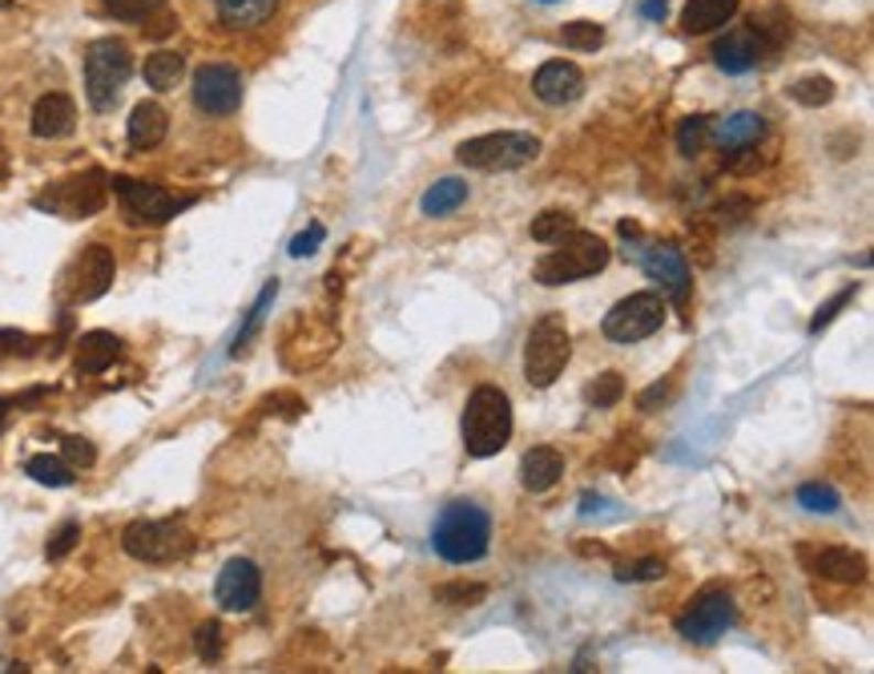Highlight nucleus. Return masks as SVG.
<instances>
[{"label": "nucleus", "mask_w": 874, "mask_h": 674, "mask_svg": "<svg viewBox=\"0 0 874 674\" xmlns=\"http://www.w3.org/2000/svg\"><path fill=\"white\" fill-rule=\"evenodd\" d=\"M492 545V517L488 509L476 505V501H452L443 505V513L432 525V549L452 561V566H467V561H479L488 554Z\"/></svg>", "instance_id": "obj_1"}, {"label": "nucleus", "mask_w": 874, "mask_h": 674, "mask_svg": "<svg viewBox=\"0 0 874 674\" xmlns=\"http://www.w3.org/2000/svg\"><path fill=\"white\" fill-rule=\"evenodd\" d=\"M460 432H464L467 457H479V461H484V457H496V452L512 440V400H508L500 388H492V384L476 388L467 396Z\"/></svg>", "instance_id": "obj_2"}, {"label": "nucleus", "mask_w": 874, "mask_h": 674, "mask_svg": "<svg viewBox=\"0 0 874 674\" xmlns=\"http://www.w3.org/2000/svg\"><path fill=\"white\" fill-rule=\"evenodd\" d=\"M560 247H552L544 259L537 263V279L540 287H564V283H581L589 275L605 271L608 267V243L593 231H569L564 238H557Z\"/></svg>", "instance_id": "obj_3"}, {"label": "nucleus", "mask_w": 874, "mask_h": 674, "mask_svg": "<svg viewBox=\"0 0 874 674\" xmlns=\"http://www.w3.org/2000/svg\"><path fill=\"white\" fill-rule=\"evenodd\" d=\"M572 360V340H569V328H564V315L557 311H548L532 323V332H528L525 343V379L532 388H548V384H557L560 372L569 367Z\"/></svg>", "instance_id": "obj_4"}, {"label": "nucleus", "mask_w": 874, "mask_h": 674, "mask_svg": "<svg viewBox=\"0 0 874 674\" xmlns=\"http://www.w3.org/2000/svg\"><path fill=\"white\" fill-rule=\"evenodd\" d=\"M133 73V57H129V45L106 36V41H94L89 53H85V94H89V106L97 114L114 109V101L121 97V85L129 82Z\"/></svg>", "instance_id": "obj_5"}, {"label": "nucleus", "mask_w": 874, "mask_h": 674, "mask_svg": "<svg viewBox=\"0 0 874 674\" xmlns=\"http://www.w3.org/2000/svg\"><path fill=\"white\" fill-rule=\"evenodd\" d=\"M455 158L467 170H520L540 158V138L520 130L484 133V138H472V142L460 146Z\"/></svg>", "instance_id": "obj_6"}, {"label": "nucleus", "mask_w": 874, "mask_h": 674, "mask_svg": "<svg viewBox=\"0 0 874 674\" xmlns=\"http://www.w3.org/2000/svg\"><path fill=\"white\" fill-rule=\"evenodd\" d=\"M121 545H126L129 557L138 561H150V566H162V561H177V557L190 554V529L182 521H133L121 533Z\"/></svg>", "instance_id": "obj_7"}, {"label": "nucleus", "mask_w": 874, "mask_h": 674, "mask_svg": "<svg viewBox=\"0 0 874 674\" xmlns=\"http://www.w3.org/2000/svg\"><path fill=\"white\" fill-rule=\"evenodd\" d=\"M114 190L121 199V211L133 218V223L145 226H162L170 223L174 214H182L186 206H194V194H174L165 186H153V182H138V178H114Z\"/></svg>", "instance_id": "obj_8"}, {"label": "nucleus", "mask_w": 874, "mask_h": 674, "mask_svg": "<svg viewBox=\"0 0 874 674\" xmlns=\"http://www.w3.org/2000/svg\"><path fill=\"white\" fill-rule=\"evenodd\" d=\"M665 323V299L657 291H637V296L621 299L617 308L608 311L601 332L613 343H641L654 332H661Z\"/></svg>", "instance_id": "obj_9"}, {"label": "nucleus", "mask_w": 874, "mask_h": 674, "mask_svg": "<svg viewBox=\"0 0 874 674\" xmlns=\"http://www.w3.org/2000/svg\"><path fill=\"white\" fill-rule=\"evenodd\" d=\"M737 622V606L725 590L701 593L698 602L689 606L686 614L677 618V634L686 642H698V646H710L725 634V630Z\"/></svg>", "instance_id": "obj_10"}, {"label": "nucleus", "mask_w": 874, "mask_h": 674, "mask_svg": "<svg viewBox=\"0 0 874 674\" xmlns=\"http://www.w3.org/2000/svg\"><path fill=\"white\" fill-rule=\"evenodd\" d=\"M41 211H53L61 218H89L106 206V174H85V178H65L57 186H48L36 199Z\"/></svg>", "instance_id": "obj_11"}, {"label": "nucleus", "mask_w": 874, "mask_h": 674, "mask_svg": "<svg viewBox=\"0 0 874 674\" xmlns=\"http://www.w3.org/2000/svg\"><path fill=\"white\" fill-rule=\"evenodd\" d=\"M117 275V263H114V250L94 243V247L82 250V259L73 263V271L65 275L69 283H65V299L69 303H94L109 291Z\"/></svg>", "instance_id": "obj_12"}, {"label": "nucleus", "mask_w": 874, "mask_h": 674, "mask_svg": "<svg viewBox=\"0 0 874 674\" xmlns=\"http://www.w3.org/2000/svg\"><path fill=\"white\" fill-rule=\"evenodd\" d=\"M194 106L211 118H226L242 106V73L234 65H202L194 73Z\"/></svg>", "instance_id": "obj_13"}, {"label": "nucleus", "mask_w": 874, "mask_h": 674, "mask_svg": "<svg viewBox=\"0 0 874 674\" xmlns=\"http://www.w3.org/2000/svg\"><path fill=\"white\" fill-rule=\"evenodd\" d=\"M214 598H218L222 610H230V614H246V610H255L258 598H262V574L250 557H230L226 566H222L218 581H214Z\"/></svg>", "instance_id": "obj_14"}, {"label": "nucleus", "mask_w": 874, "mask_h": 674, "mask_svg": "<svg viewBox=\"0 0 874 674\" xmlns=\"http://www.w3.org/2000/svg\"><path fill=\"white\" fill-rule=\"evenodd\" d=\"M798 557L810 574L827 581H842V586H859L866 578V557L842 545H798Z\"/></svg>", "instance_id": "obj_15"}, {"label": "nucleus", "mask_w": 874, "mask_h": 674, "mask_svg": "<svg viewBox=\"0 0 874 674\" xmlns=\"http://www.w3.org/2000/svg\"><path fill=\"white\" fill-rule=\"evenodd\" d=\"M633 259L641 263L645 275L661 287L665 296L677 299V303H686L689 299V263H686L681 250L669 247V243H661V247H649V250H633Z\"/></svg>", "instance_id": "obj_16"}, {"label": "nucleus", "mask_w": 874, "mask_h": 674, "mask_svg": "<svg viewBox=\"0 0 874 674\" xmlns=\"http://www.w3.org/2000/svg\"><path fill=\"white\" fill-rule=\"evenodd\" d=\"M769 49V41L762 36V29H734V33H725L717 45H713V61H717V69L722 73H749L754 65L762 61V53Z\"/></svg>", "instance_id": "obj_17"}, {"label": "nucleus", "mask_w": 874, "mask_h": 674, "mask_svg": "<svg viewBox=\"0 0 874 674\" xmlns=\"http://www.w3.org/2000/svg\"><path fill=\"white\" fill-rule=\"evenodd\" d=\"M532 94L544 101V106H569L584 94V73L572 65V61H544L532 77Z\"/></svg>", "instance_id": "obj_18"}, {"label": "nucleus", "mask_w": 874, "mask_h": 674, "mask_svg": "<svg viewBox=\"0 0 874 674\" xmlns=\"http://www.w3.org/2000/svg\"><path fill=\"white\" fill-rule=\"evenodd\" d=\"M73 126H77V109H73L69 94H45L33 106V133L36 138L53 142V138L73 133Z\"/></svg>", "instance_id": "obj_19"}, {"label": "nucleus", "mask_w": 874, "mask_h": 674, "mask_svg": "<svg viewBox=\"0 0 874 674\" xmlns=\"http://www.w3.org/2000/svg\"><path fill=\"white\" fill-rule=\"evenodd\" d=\"M560 477H564V457H560L557 449L540 445V449L525 452V461H520V485H525L528 493H548Z\"/></svg>", "instance_id": "obj_20"}, {"label": "nucleus", "mask_w": 874, "mask_h": 674, "mask_svg": "<svg viewBox=\"0 0 874 674\" xmlns=\"http://www.w3.org/2000/svg\"><path fill=\"white\" fill-rule=\"evenodd\" d=\"M165 130H170V118H165V109L158 101H141L133 106L129 114V150H153V146L162 142Z\"/></svg>", "instance_id": "obj_21"}, {"label": "nucleus", "mask_w": 874, "mask_h": 674, "mask_svg": "<svg viewBox=\"0 0 874 674\" xmlns=\"http://www.w3.org/2000/svg\"><path fill=\"white\" fill-rule=\"evenodd\" d=\"M710 133L722 150H746V146H754L762 133H766V121H762V114L742 109V114H730V118H722L717 126H710Z\"/></svg>", "instance_id": "obj_22"}, {"label": "nucleus", "mask_w": 874, "mask_h": 674, "mask_svg": "<svg viewBox=\"0 0 874 674\" xmlns=\"http://www.w3.org/2000/svg\"><path fill=\"white\" fill-rule=\"evenodd\" d=\"M742 0H689L686 12H681V24H686V33L701 36V33H713V29H722L725 21H734V12Z\"/></svg>", "instance_id": "obj_23"}, {"label": "nucleus", "mask_w": 874, "mask_h": 674, "mask_svg": "<svg viewBox=\"0 0 874 674\" xmlns=\"http://www.w3.org/2000/svg\"><path fill=\"white\" fill-rule=\"evenodd\" d=\"M117 352H121V340H117L114 332H89L77 343V360H73V364H77L82 376H97V372H106V367L114 364Z\"/></svg>", "instance_id": "obj_24"}, {"label": "nucleus", "mask_w": 874, "mask_h": 674, "mask_svg": "<svg viewBox=\"0 0 874 674\" xmlns=\"http://www.w3.org/2000/svg\"><path fill=\"white\" fill-rule=\"evenodd\" d=\"M279 0H218V17L226 29H258L270 21Z\"/></svg>", "instance_id": "obj_25"}, {"label": "nucleus", "mask_w": 874, "mask_h": 674, "mask_svg": "<svg viewBox=\"0 0 874 674\" xmlns=\"http://www.w3.org/2000/svg\"><path fill=\"white\" fill-rule=\"evenodd\" d=\"M145 85L150 89H158V94H165V89H174L177 82H182V73H186V61H182V53H170V49H158V53H150L145 57Z\"/></svg>", "instance_id": "obj_26"}, {"label": "nucleus", "mask_w": 874, "mask_h": 674, "mask_svg": "<svg viewBox=\"0 0 874 674\" xmlns=\"http://www.w3.org/2000/svg\"><path fill=\"white\" fill-rule=\"evenodd\" d=\"M464 199H467V182H460V178H440V182L423 194L420 211L432 214V218H440V214H452Z\"/></svg>", "instance_id": "obj_27"}, {"label": "nucleus", "mask_w": 874, "mask_h": 674, "mask_svg": "<svg viewBox=\"0 0 874 674\" xmlns=\"http://www.w3.org/2000/svg\"><path fill=\"white\" fill-rule=\"evenodd\" d=\"M24 473L33 477L36 485H48V489H65V485H73V477H77L65 457H48V452L33 457V461L24 464Z\"/></svg>", "instance_id": "obj_28"}, {"label": "nucleus", "mask_w": 874, "mask_h": 674, "mask_svg": "<svg viewBox=\"0 0 874 674\" xmlns=\"http://www.w3.org/2000/svg\"><path fill=\"white\" fill-rule=\"evenodd\" d=\"M560 41L569 49H576V53H596V49L605 45V29L596 21H572L560 29Z\"/></svg>", "instance_id": "obj_29"}, {"label": "nucleus", "mask_w": 874, "mask_h": 674, "mask_svg": "<svg viewBox=\"0 0 874 674\" xmlns=\"http://www.w3.org/2000/svg\"><path fill=\"white\" fill-rule=\"evenodd\" d=\"M569 231H576V214H569V211H544V214H537V223H532V238H537V243H557V238H564Z\"/></svg>", "instance_id": "obj_30"}, {"label": "nucleus", "mask_w": 874, "mask_h": 674, "mask_svg": "<svg viewBox=\"0 0 874 674\" xmlns=\"http://www.w3.org/2000/svg\"><path fill=\"white\" fill-rule=\"evenodd\" d=\"M274 296H279V283H267L262 287V296H258V303L250 308V315H246V323H242V332H238V340H234V352H242L246 347V340L262 328V320H267V308L274 303Z\"/></svg>", "instance_id": "obj_31"}, {"label": "nucleus", "mask_w": 874, "mask_h": 674, "mask_svg": "<svg viewBox=\"0 0 874 674\" xmlns=\"http://www.w3.org/2000/svg\"><path fill=\"white\" fill-rule=\"evenodd\" d=\"M798 505L802 509H810V513H839V505H842V498H839V489H830V485H802L798 489Z\"/></svg>", "instance_id": "obj_32"}, {"label": "nucleus", "mask_w": 874, "mask_h": 674, "mask_svg": "<svg viewBox=\"0 0 874 674\" xmlns=\"http://www.w3.org/2000/svg\"><path fill=\"white\" fill-rule=\"evenodd\" d=\"M790 94H794V101H798V106L818 109V106H827L830 97H834V82H830V77H806V82L794 85Z\"/></svg>", "instance_id": "obj_33"}, {"label": "nucleus", "mask_w": 874, "mask_h": 674, "mask_svg": "<svg viewBox=\"0 0 874 674\" xmlns=\"http://www.w3.org/2000/svg\"><path fill=\"white\" fill-rule=\"evenodd\" d=\"M705 138H710V118H686L681 130H677V150L686 158H693L705 150Z\"/></svg>", "instance_id": "obj_34"}, {"label": "nucleus", "mask_w": 874, "mask_h": 674, "mask_svg": "<svg viewBox=\"0 0 874 674\" xmlns=\"http://www.w3.org/2000/svg\"><path fill=\"white\" fill-rule=\"evenodd\" d=\"M589 404H596V408H613V404L625 396V379H621V372H605V376H596V384H589Z\"/></svg>", "instance_id": "obj_35"}, {"label": "nucleus", "mask_w": 874, "mask_h": 674, "mask_svg": "<svg viewBox=\"0 0 874 674\" xmlns=\"http://www.w3.org/2000/svg\"><path fill=\"white\" fill-rule=\"evenodd\" d=\"M194 646H198L202 663H218L222 659V627L218 622H202L198 634H194Z\"/></svg>", "instance_id": "obj_36"}, {"label": "nucleus", "mask_w": 874, "mask_h": 674, "mask_svg": "<svg viewBox=\"0 0 874 674\" xmlns=\"http://www.w3.org/2000/svg\"><path fill=\"white\" fill-rule=\"evenodd\" d=\"M435 598H440V602H452V606H476L488 598V590H484V586H464V581H455V586H440Z\"/></svg>", "instance_id": "obj_37"}, {"label": "nucleus", "mask_w": 874, "mask_h": 674, "mask_svg": "<svg viewBox=\"0 0 874 674\" xmlns=\"http://www.w3.org/2000/svg\"><path fill=\"white\" fill-rule=\"evenodd\" d=\"M61 457L73 464V469H89L97 461V449L85 437H65L61 440Z\"/></svg>", "instance_id": "obj_38"}, {"label": "nucleus", "mask_w": 874, "mask_h": 674, "mask_svg": "<svg viewBox=\"0 0 874 674\" xmlns=\"http://www.w3.org/2000/svg\"><path fill=\"white\" fill-rule=\"evenodd\" d=\"M617 578L621 581H657V578H665V561L661 557H641V561H633V566H621Z\"/></svg>", "instance_id": "obj_39"}, {"label": "nucleus", "mask_w": 874, "mask_h": 674, "mask_svg": "<svg viewBox=\"0 0 874 674\" xmlns=\"http://www.w3.org/2000/svg\"><path fill=\"white\" fill-rule=\"evenodd\" d=\"M165 0H106V9L114 17H126V21H141V17H150L153 9H162Z\"/></svg>", "instance_id": "obj_40"}, {"label": "nucleus", "mask_w": 874, "mask_h": 674, "mask_svg": "<svg viewBox=\"0 0 874 674\" xmlns=\"http://www.w3.org/2000/svg\"><path fill=\"white\" fill-rule=\"evenodd\" d=\"M854 296H859V287H846V291H839V296L830 299L827 308H818V315L810 320V335H818L822 328H827V323H834V315H839V311L846 308V303H851Z\"/></svg>", "instance_id": "obj_41"}, {"label": "nucleus", "mask_w": 874, "mask_h": 674, "mask_svg": "<svg viewBox=\"0 0 874 674\" xmlns=\"http://www.w3.org/2000/svg\"><path fill=\"white\" fill-rule=\"evenodd\" d=\"M323 238H327V226H323V223H311L303 231V235L291 238V259H306V255H315Z\"/></svg>", "instance_id": "obj_42"}, {"label": "nucleus", "mask_w": 874, "mask_h": 674, "mask_svg": "<svg viewBox=\"0 0 874 674\" xmlns=\"http://www.w3.org/2000/svg\"><path fill=\"white\" fill-rule=\"evenodd\" d=\"M77 537H82V529H77L73 521H69V525H61V529L53 533V542L45 545V557H48V561H61V557H65L73 545H77Z\"/></svg>", "instance_id": "obj_43"}, {"label": "nucleus", "mask_w": 874, "mask_h": 674, "mask_svg": "<svg viewBox=\"0 0 874 674\" xmlns=\"http://www.w3.org/2000/svg\"><path fill=\"white\" fill-rule=\"evenodd\" d=\"M21 343H24V335H17V332H0V355H4V352H17Z\"/></svg>", "instance_id": "obj_44"}, {"label": "nucleus", "mask_w": 874, "mask_h": 674, "mask_svg": "<svg viewBox=\"0 0 874 674\" xmlns=\"http://www.w3.org/2000/svg\"><path fill=\"white\" fill-rule=\"evenodd\" d=\"M641 12H645V17H654V21H657V17H665V0H645Z\"/></svg>", "instance_id": "obj_45"}, {"label": "nucleus", "mask_w": 874, "mask_h": 674, "mask_svg": "<svg viewBox=\"0 0 874 674\" xmlns=\"http://www.w3.org/2000/svg\"><path fill=\"white\" fill-rule=\"evenodd\" d=\"M4 416H9V404L0 400V428H4Z\"/></svg>", "instance_id": "obj_46"}, {"label": "nucleus", "mask_w": 874, "mask_h": 674, "mask_svg": "<svg viewBox=\"0 0 874 674\" xmlns=\"http://www.w3.org/2000/svg\"><path fill=\"white\" fill-rule=\"evenodd\" d=\"M544 4H552V0H544Z\"/></svg>", "instance_id": "obj_47"}]
</instances>
